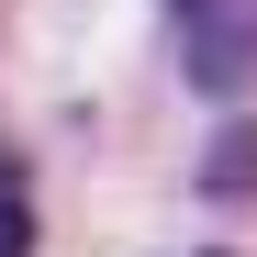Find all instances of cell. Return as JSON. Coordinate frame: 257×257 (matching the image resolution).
Listing matches in <instances>:
<instances>
[{
	"label": "cell",
	"mask_w": 257,
	"mask_h": 257,
	"mask_svg": "<svg viewBox=\"0 0 257 257\" xmlns=\"http://www.w3.org/2000/svg\"><path fill=\"white\" fill-rule=\"evenodd\" d=\"M0 257H34V190H23L12 146H0Z\"/></svg>",
	"instance_id": "7a4b0ae2"
},
{
	"label": "cell",
	"mask_w": 257,
	"mask_h": 257,
	"mask_svg": "<svg viewBox=\"0 0 257 257\" xmlns=\"http://www.w3.org/2000/svg\"><path fill=\"white\" fill-rule=\"evenodd\" d=\"M246 179H257V123H235L224 157H212V190H246Z\"/></svg>",
	"instance_id": "3957f363"
},
{
	"label": "cell",
	"mask_w": 257,
	"mask_h": 257,
	"mask_svg": "<svg viewBox=\"0 0 257 257\" xmlns=\"http://www.w3.org/2000/svg\"><path fill=\"white\" fill-rule=\"evenodd\" d=\"M212 257H224V246H212Z\"/></svg>",
	"instance_id": "277c9868"
},
{
	"label": "cell",
	"mask_w": 257,
	"mask_h": 257,
	"mask_svg": "<svg viewBox=\"0 0 257 257\" xmlns=\"http://www.w3.org/2000/svg\"><path fill=\"white\" fill-rule=\"evenodd\" d=\"M179 34H190L201 90H246L257 78V0H179Z\"/></svg>",
	"instance_id": "6da1fadb"
}]
</instances>
